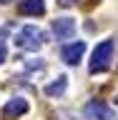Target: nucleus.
<instances>
[{"label": "nucleus", "instance_id": "3", "mask_svg": "<svg viewBox=\"0 0 118 120\" xmlns=\"http://www.w3.org/2000/svg\"><path fill=\"white\" fill-rule=\"evenodd\" d=\"M83 115H85V120H118L113 108L106 105L103 100H90V103L83 108Z\"/></svg>", "mask_w": 118, "mask_h": 120}, {"label": "nucleus", "instance_id": "10", "mask_svg": "<svg viewBox=\"0 0 118 120\" xmlns=\"http://www.w3.org/2000/svg\"><path fill=\"white\" fill-rule=\"evenodd\" d=\"M3 60H5V45L0 43V63H3Z\"/></svg>", "mask_w": 118, "mask_h": 120}, {"label": "nucleus", "instance_id": "2", "mask_svg": "<svg viewBox=\"0 0 118 120\" xmlns=\"http://www.w3.org/2000/svg\"><path fill=\"white\" fill-rule=\"evenodd\" d=\"M43 43H45V35H43V30L35 28V25H25V28H20L18 35H15V45L23 48V50H28V52L40 50Z\"/></svg>", "mask_w": 118, "mask_h": 120}, {"label": "nucleus", "instance_id": "6", "mask_svg": "<svg viewBox=\"0 0 118 120\" xmlns=\"http://www.w3.org/2000/svg\"><path fill=\"white\" fill-rule=\"evenodd\" d=\"M28 112V103L23 100V98H13V100H8L5 108H3V118H20V115H25Z\"/></svg>", "mask_w": 118, "mask_h": 120}, {"label": "nucleus", "instance_id": "9", "mask_svg": "<svg viewBox=\"0 0 118 120\" xmlns=\"http://www.w3.org/2000/svg\"><path fill=\"white\" fill-rule=\"evenodd\" d=\"M78 0H58V5H63V8H70V5H75Z\"/></svg>", "mask_w": 118, "mask_h": 120}, {"label": "nucleus", "instance_id": "8", "mask_svg": "<svg viewBox=\"0 0 118 120\" xmlns=\"http://www.w3.org/2000/svg\"><path fill=\"white\" fill-rule=\"evenodd\" d=\"M65 90H68V78H65V75H58L53 82L45 85V95H48V98H60Z\"/></svg>", "mask_w": 118, "mask_h": 120}, {"label": "nucleus", "instance_id": "11", "mask_svg": "<svg viewBox=\"0 0 118 120\" xmlns=\"http://www.w3.org/2000/svg\"><path fill=\"white\" fill-rule=\"evenodd\" d=\"M0 3H3V5H5V3H10V0H0Z\"/></svg>", "mask_w": 118, "mask_h": 120}, {"label": "nucleus", "instance_id": "5", "mask_svg": "<svg viewBox=\"0 0 118 120\" xmlns=\"http://www.w3.org/2000/svg\"><path fill=\"white\" fill-rule=\"evenodd\" d=\"M53 33L58 40H68L75 35V20L73 18H55L53 20Z\"/></svg>", "mask_w": 118, "mask_h": 120}, {"label": "nucleus", "instance_id": "4", "mask_svg": "<svg viewBox=\"0 0 118 120\" xmlns=\"http://www.w3.org/2000/svg\"><path fill=\"white\" fill-rule=\"evenodd\" d=\"M83 52H85V43L83 40H75V43H68L63 50H60V58L65 60L68 65H78L83 58Z\"/></svg>", "mask_w": 118, "mask_h": 120}, {"label": "nucleus", "instance_id": "1", "mask_svg": "<svg viewBox=\"0 0 118 120\" xmlns=\"http://www.w3.org/2000/svg\"><path fill=\"white\" fill-rule=\"evenodd\" d=\"M113 50H116V40H113V38L98 43L96 48H93V55H90V73H103V70H108V65H111V60H113Z\"/></svg>", "mask_w": 118, "mask_h": 120}, {"label": "nucleus", "instance_id": "7", "mask_svg": "<svg viewBox=\"0 0 118 120\" xmlns=\"http://www.w3.org/2000/svg\"><path fill=\"white\" fill-rule=\"evenodd\" d=\"M18 13L20 15H30V18L43 15L45 13V3L43 0H18Z\"/></svg>", "mask_w": 118, "mask_h": 120}]
</instances>
